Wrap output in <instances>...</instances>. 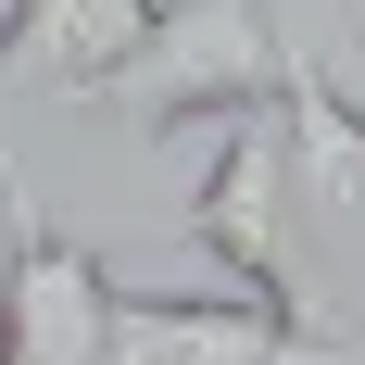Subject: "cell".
I'll return each mask as SVG.
<instances>
[{
	"instance_id": "obj_7",
	"label": "cell",
	"mask_w": 365,
	"mask_h": 365,
	"mask_svg": "<svg viewBox=\"0 0 365 365\" xmlns=\"http://www.w3.org/2000/svg\"><path fill=\"white\" fill-rule=\"evenodd\" d=\"M0 365H13V353H0Z\"/></svg>"
},
{
	"instance_id": "obj_1",
	"label": "cell",
	"mask_w": 365,
	"mask_h": 365,
	"mask_svg": "<svg viewBox=\"0 0 365 365\" xmlns=\"http://www.w3.org/2000/svg\"><path fill=\"white\" fill-rule=\"evenodd\" d=\"M290 88V13L277 0H151L139 63L101 101L126 113V139H177V126H252Z\"/></svg>"
},
{
	"instance_id": "obj_6",
	"label": "cell",
	"mask_w": 365,
	"mask_h": 365,
	"mask_svg": "<svg viewBox=\"0 0 365 365\" xmlns=\"http://www.w3.org/2000/svg\"><path fill=\"white\" fill-rule=\"evenodd\" d=\"M13 189H26V177H0V252H13Z\"/></svg>"
},
{
	"instance_id": "obj_3",
	"label": "cell",
	"mask_w": 365,
	"mask_h": 365,
	"mask_svg": "<svg viewBox=\"0 0 365 365\" xmlns=\"http://www.w3.org/2000/svg\"><path fill=\"white\" fill-rule=\"evenodd\" d=\"M277 13H290V88H277V139H290L302 240L328 227V240H353V252H365V63L315 38V13H302V0H277Z\"/></svg>"
},
{
	"instance_id": "obj_2",
	"label": "cell",
	"mask_w": 365,
	"mask_h": 365,
	"mask_svg": "<svg viewBox=\"0 0 365 365\" xmlns=\"http://www.w3.org/2000/svg\"><path fill=\"white\" fill-rule=\"evenodd\" d=\"M189 240L227 264L240 302L290 315V328H328L315 264H302V189H290V139H277V113L215 126V164H202V189H189ZM328 340H353V328H328Z\"/></svg>"
},
{
	"instance_id": "obj_5",
	"label": "cell",
	"mask_w": 365,
	"mask_h": 365,
	"mask_svg": "<svg viewBox=\"0 0 365 365\" xmlns=\"http://www.w3.org/2000/svg\"><path fill=\"white\" fill-rule=\"evenodd\" d=\"M151 0H0V88L26 101H101L139 63Z\"/></svg>"
},
{
	"instance_id": "obj_4",
	"label": "cell",
	"mask_w": 365,
	"mask_h": 365,
	"mask_svg": "<svg viewBox=\"0 0 365 365\" xmlns=\"http://www.w3.org/2000/svg\"><path fill=\"white\" fill-rule=\"evenodd\" d=\"M113 264L88 240L26 215V189H13V252H0V353L13 365H113Z\"/></svg>"
}]
</instances>
